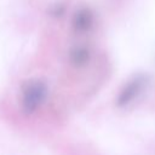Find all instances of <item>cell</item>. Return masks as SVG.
<instances>
[{
	"instance_id": "1",
	"label": "cell",
	"mask_w": 155,
	"mask_h": 155,
	"mask_svg": "<svg viewBox=\"0 0 155 155\" xmlns=\"http://www.w3.org/2000/svg\"><path fill=\"white\" fill-rule=\"evenodd\" d=\"M45 96H46V86L41 81H31L23 91V96H22L23 109L28 113L34 111L44 102Z\"/></svg>"
},
{
	"instance_id": "2",
	"label": "cell",
	"mask_w": 155,
	"mask_h": 155,
	"mask_svg": "<svg viewBox=\"0 0 155 155\" xmlns=\"http://www.w3.org/2000/svg\"><path fill=\"white\" fill-rule=\"evenodd\" d=\"M71 24L76 33H86L93 25V13L90 8L82 7L74 13Z\"/></svg>"
}]
</instances>
